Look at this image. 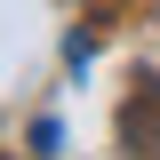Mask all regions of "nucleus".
Masks as SVG:
<instances>
[{
	"label": "nucleus",
	"mask_w": 160,
	"mask_h": 160,
	"mask_svg": "<svg viewBox=\"0 0 160 160\" xmlns=\"http://www.w3.org/2000/svg\"><path fill=\"white\" fill-rule=\"evenodd\" d=\"M120 136H128L136 160H160V72L136 80V96H128V112H120Z\"/></svg>",
	"instance_id": "1"
},
{
	"label": "nucleus",
	"mask_w": 160,
	"mask_h": 160,
	"mask_svg": "<svg viewBox=\"0 0 160 160\" xmlns=\"http://www.w3.org/2000/svg\"><path fill=\"white\" fill-rule=\"evenodd\" d=\"M0 160H8V152H0Z\"/></svg>",
	"instance_id": "2"
}]
</instances>
